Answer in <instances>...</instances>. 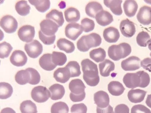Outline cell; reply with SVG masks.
I'll return each mask as SVG.
<instances>
[{
	"label": "cell",
	"mask_w": 151,
	"mask_h": 113,
	"mask_svg": "<svg viewBox=\"0 0 151 113\" xmlns=\"http://www.w3.org/2000/svg\"><path fill=\"white\" fill-rule=\"evenodd\" d=\"M150 56H151V53L150 54Z\"/></svg>",
	"instance_id": "obj_56"
},
{
	"label": "cell",
	"mask_w": 151,
	"mask_h": 113,
	"mask_svg": "<svg viewBox=\"0 0 151 113\" xmlns=\"http://www.w3.org/2000/svg\"><path fill=\"white\" fill-rule=\"evenodd\" d=\"M13 47L9 43L2 42L0 44V58L4 59L9 56L11 52Z\"/></svg>",
	"instance_id": "obj_40"
},
{
	"label": "cell",
	"mask_w": 151,
	"mask_h": 113,
	"mask_svg": "<svg viewBox=\"0 0 151 113\" xmlns=\"http://www.w3.org/2000/svg\"><path fill=\"white\" fill-rule=\"evenodd\" d=\"M120 29L123 35L126 37H131L136 33V27L134 23L128 19L121 21Z\"/></svg>",
	"instance_id": "obj_12"
},
{
	"label": "cell",
	"mask_w": 151,
	"mask_h": 113,
	"mask_svg": "<svg viewBox=\"0 0 151 113\" xmlns=\"http://www.w3.org/2000/svg\"><path fill=\"white\" fill-rule=\"evenodd\" d=\"M35 31L34 27L29 25L22 26L19 29L17 34L19 38L24 42H29L33 41Z\"/></svg>",
	"instance_id": "obj_9"
},
{
	"label": "cell",
	"mask_w": 151,
	"mask_h": 113,
	"mask_svg": "<svg viewBox=\"0 0 151 113\" xmlns=\"http://www.w3.org/2000/svg\"><path fill=\"white\" fill-rule=\"evenodd\" d=\"M150 36L147 32L142 31L138 34L137 37V44L140 46L145 47L147 46V42L150 39Z\"/></svg>",
	"instance_id": "obj_41"
},
{
	"label": "cell",
	"mask_w": 151,
	"mask_h": 113,
	"mask_svg": "<svg viewBox=\"0 0 151 113\" xmlns=\"http://www.w3.org/2000/svg\"><path fill=\"white\" fill-rule=\"evenodd\" d=\"M99 69L100 74L104 77L110 76V72L114 70L115 64L111 60L106 59L99 64Z\"/></svg>",
	"instance_id": "obj_22"
},
{
	"label": "cell",
	"mask_w": 151,
	"mask_h": 113,
	"mask_svg": "<svg viewBox=\"0 0 151 113\" xmlns=\"http://www.w3.org/2000/svg\"><path fill=\"white\" fill-rule=\"evenodd\" d=\"M131 113H151V111L146 106L142 104H137L133 106Z\"/></svg>",
	"instance_id": "obj_47"
},
{
	"label": "cell",
	"mask_w": 151,
	"mask_h": 113,
	"mask_svg": "<svg viewBox=\"0 0 151 113\" xmlns=\"http://www.w3.org/2000/svg\"><path fill=\"white\" fill-rule=\"evenodd\" d=\"M87 107L84 104H74L71 108V113H87Z\"/></svg>",
	"instance_id": "obj_46"
},
{
	"label": "cell",
	"mask_w": 151,
	"mask_h": 113,
	"mask_svg": "<svg viewBox=\"0 0 151 113\" xmlns=\"http://www.w3.org/2000/svg\"><path fill=\"white\" fill-rule=\"evenodd\" d=\"M15 79L18 84L23 85L29 83L31 79L30 74L26 69L22 70L17 72Z\"/></svg>",
	"instance_id": "obj_31"
},
{
	"label": "cell",
	"mask_w": 151,
	"mask_h": 113,
	"mask_svg": "<svg viewBox=\"0 0 151 113\" xmlns=\"http://www.w3.org/2000/svg\"><path fill=\"white\" fill-rule=\"evenodd\" d=\"M51 93V99L53 100L61 99L65 94L64 86L59 84L52 85L49 89Z\"/></svg>",
	"instance_id": "obj_21"
},
{
	"label": "cell",
	"mask_w": 151,
	"mask_h": 113,
	"mask_svg": "<svg viewBox=\"0 0 151 113\" xmlns=\"http://www.w3.org/2000/svg\"><path fill=\"white\" fill-rule=\"evenodd\" d=\"M13 92V87L9 83H0V98L1 99H6L10 97Z\"/></svg>",
	"instance_id": "obj_33"
},
{
	"label": "cell",
	"mask_w": 151,
	"mask_h": 113,
	"mask_svg": "<svg viewBox=\"0 0 151 113\" xmlns=\"http://www.w3.org/2000/svg\"><path fill=\"white\" fill-rule=\"evenodd\" d=\"M40 67L47 71H52L56 68L57 66L52 62V54H46L40 58L39 60Z\"/></svg>",
	"instance_id": "obj_20"
},
{
	"label": "cell",
	"mask_w": 151,
	"mask_h": 113,
	"mask_svg": "<svg viewBox=\"0 0 151 113\" xmlns=\"http://www.w3.org/2000/svg\"><path fill=\"white\" fill-rule=\"evenodd\" d=\"M109 93L113 96H119L122 95L125 89L122 83L118 81L110 82L108 85Z\"/></svg>",
	"instance_id": "obj_27"
},
{
	"label": "cell",
	"mask_w": 151,
	"mask_h": 113,
	"mask_svg": "<svg viewBox=\"0 0 151 113\" xmlns=\"http://www.w3.org/2000/svg\"><path fill=\"white\" fill-rule=\"evenodd\" d=\"M46 17L47 19H51L55 21L59 26H63L64 22L63 12L57 9H52L46 15Z\"/></svg>",
	"instance_id": "obj_30"
},
{
	"label": "cell",
	"mask_w": 151,
	"mask_h": 113,
	"mask_svg": "<svg viewBox=\"0 0 151 113\" xmlns=\"http://www.w3.org/2000/svg\"><path fill=\"white\" fill-rule=\"evenodd\" d=\"M102 10H103V9L102 5L95 1L88 3L86 7V14L93 18H95L96 15Z\"/></svg>",
	"instance_id": "obj_25"
},
{
	"label": "cell",
	"mask_w": 151,
	"mask_h": 113,
	"mask_svg": "<svg viewBox=\"0 0 151 113\" xmlns=\"http://www.w3.org/2000/svg\"><path fill=\"white\" fill-rule=\"evenodd\" d=\"M137 18L139 22L142 25L151 24V7L147 6L142 7L137 13Z\"/></svg>",
	"instance_id": "obj_14"
},
{
	"label": "cell",
	"mask_w": 151,
	"mask_h": 113,
	"mask_svg": "<svg viewBox=\"0 0 151 113\" xmlns=\"http://www.w3.org/2000/svg\"><path fill=\"white\" fill-rule=\"evenodd\" d=\"M146 3L151 5V1H144Z\"/></svg>",
	"instance_id": "obj_55"
},
{
	"label": "cell",
	"mask_w": 151,
	"mask_h": 113,
	"mask_svg": "<svg viewBox=\"0 0 151 113\" xmlns=\"http://www.w3.org/2000/svg\"><path fill=\"white\" fill-rule=\"evenodd\" d=\"M138 7L137 2L133 0L126 1L123 5L125 14L129 17H133L135 16L138 9Z\"/></svg>",
	"instance_id": "obj_26"
},
{
	"label": "cell",
	"mask_w": 151,
	"mask_h": 113,
	"mask_svg": "<svg viewBox=\"0 0 151 113\" xmlns=\"http://www.w3.org/2000/svg\"><path fill=\"white\" fill-rule=\"evenodd\" d=\"M146 91L140 89H132L128 93L129 101L134 103H140L144 100Z\"/></svg>",
	"instance_id": "obj_19"
},
{
	"label": "cell",
	"mask_w": 151,
	"mask_h": 113,
	"mask_svg": "<svg viewBox=\"0 0 151 113\" xmlns=\"http://www.w3.org/2000/svg\"><path fill=\"white\" fill-rule=\"evenodd\" d=\"M25 50L29 57L35 59L42 53L43 46L38 40H35L25 44Z\"/></svg>",
	"instance_id": "obj_6"
},
{
	"label": "cell",
	"mask_w": 151,
	"mask_h": 113,
	"mask_svg": "<svg viewBox=\"0 0 151 113\" xmlns=\"http://www.w3.org/2000/svg\"><path fill=\"white\" fill-rule=\"evenodd\" d=\"M86 92H84L79 95H75L71 92L70 94V99L72 101L74 102H81L85 99L86 97Z\"/></svg>",
	"instance_id": "obj_49"
},
{
	"label": "cell",
	"mask_w": 151,
	"mask_h": 113,
	"mask_svg": "<svg viewBox=\"0 0 151 113\" xmlns=\"http://www.w3.org/2000/svg\"><path fill=\"white\" fill-rule=\"evenodd\" d=\"M96 112L97 113H114L113 107L110 105L106 108H100L97 107Z\"/></svg>",
	"instance_id": "obj_51"
},
{
	"label": "cell",
	"mask_w": 151,
	"mask_h": 113,
	"mask_svg": "<svg viewBox=\"0 0 151 113\" xmlns=\"http://www.w3.org/2000/svg\"><path fill=\"white\" fill-rule=\"evenodd\" d=\"M94 99L97 107L100 108H106L110 104L108 94L105 91H100L95 93L94 95Z\"/></svg>",
	"instance_id": "obj_13"
},
{
	"label": "cell",
	"mask_w": 151,
	"mask_h": 113,
	"mask_svg": "<svg viewBox=\"0 0 151 113\" xmlns=\"http://www.w3.org/2000/svg\"><path fill=\"white\" fill-rule=\"evenodd\" d=\"M95 19L98 24L102 26H107L113 21L112 15L109 12L104 10L96 15Z\"/></svg>",
	"instance_id": "obj_18"
},
{
	"label": "cell",
	"mask_w": 151,
	"mask_h": 113,
	"mask_svg": "<svg viewBox=\"0 0 151 113\" xmlns=\"http://www.w3.org/2000/svg\"><path fill=\"white\" fill-rule=\"evenodd\" d=\"M141 60L136 56H130L123 60L121 62V67L125 71H134L139 69L141 66Z\"/></svg>",
	"instance_id": "obj_10"
},
{
	"label": "cell",
	"mask_w": 151,
	"mask_h": 113,
	"mask_svg": "<svg viewBox=\"0 0 151 113\" xmlns=\"http://www.w3.org/2000/svg\"><path fill=\"white\" fill-rule=\"evenodd\" d=\"M83 31V27L79 24L72 23L68 24L65 28L66 37L73 41L76 40Z\"/></svg>",
	"instance_id": "obj_8"
},
{
	"label": "cell",
	"mask_w": 151,
	"mask_h": 113,
	"mask_svg": "<svg viewBox=\"0 0 151 113\" xmlns=\"http://www.w3.org/2000/svg\"><path fill=\"white\" fill-rule=\"evenodd\" d=\"M106 51L102 48H98L92 50L90 52V58L97 63L102 62L106 59Z\"/></svg>",
	"instance_id": "obj_32"
},
{
	"label": "cell",
	"mask_w": 151,
	"mask_h": 113,
	"mask_svg": "<svg viewBox=\"0 0 151 113\" xmlns=\"http://www.w3.org/2000/svg\"><path fill=\"white\" fill-rule=\"evenodd\" d=\"M53 76L57 82L65 83L71 78V73L68 68L65 67L56 69L54 72Z\"/></svg>",
	"instance_id": "obj_16"
},
{
	"label": "cell",
	"mask_w": 151,
	"mask_h": 113,
	"mask_svg": "<svg viewBox=\"0 0 151 113\" xmlns=\"http://www.w3.org/2000/svg\"><path fill=\"white\" fill-rule=\"evenodd\" d=\"M123 82L128 88L133 89L139 87L141 80L139 75L136 73H128L124 76Z\"/></svg>",
	"instance_id": "obj_11"
},
{
	"label": "cell",
	"mask_w": 151,
	"mask_h": 113,
	"mask_svg": "<svg viewBox=\"0 0 151 113\" xmlns=\"http://www.w3.org/2000/svg\"><path fill=\"white\" fill-rule=\"evenodd\" d=\"M51 112V113H68L69 107L64 102H57L52 106Z\"/></svg>",
	"instance_id": "obj_38"
},
{
	"label": "cell",
	"mask_w": 151,
	"mask_h": 113,
	"mask_svg": "<svg viewBox=\"0 0 151 113\" xmlns=\"http://www.w3.org/2000/svg\"><path fill=\"white\" fill-rule=\"evenodd\" d=\"M39 36L40 39L44 44L46 45H51L54 43L56 40V36H47L45 35L41 31H39Z\"/></svg>",
	"instance_id": "obj_45"
},
{
	"label": "cell",
	"mask_w": 151,
	"mask_h": 113,
	"mask_svg": "<svg viewBox=\"0 0 151 113\" xmlns=\"http://www.w3.org/2000/svg\"><path fill=\"white\" fill-rule=\"evenodd\" d=\"M0 25L6 33L11 34L14 33L17 30L18 23L14 17L7 15L1 19Z\"/></svg>",
	"instance_id": "obj_5"
},
{
	"label": "cell",
	"mask_w": 151,
	"mask_h": 113,
	"mask_svg": "<svg viewBox=\"0 0 151 113\" xmlns=\"http://www.w3.org/2000/svg\"><path fill=\"white\" fill-rule=\"evenodd\" d=\"M15 9L18 14L21 16H26L29 14L30 6L25 1H20L17 3Z\"/></svg>",
	"instance_id": "obj_36"
},
{
	"label": "cell",
	"mask_w": 151,
	"mask_h": 113,
	"mask_svg": "<svg viewBox=\"0 0 151 113\" xmlns=\"http://www.w3.org/2000/svg\"><path fill=\"white\" fill-rule=\"evenodd\" d=\"M81 26L85 33L91 32L95 27V24L93 21L90 19L86 18L82 20Z\"/></svg>",
	"instance_id": "obj_43"
},
{
	"label": "cell",
	"mask_w": 151,
	"mask_h": 113,
	"mask_svg": "<svg viewBox=\"0 0 151 113\" xmlns=\"http://www.w3.org/2000/svg\"><path fill=\"white\" fill-rule=\"evenodd\" d=\"M83 72V79L87 85L95 87L99 83L100 77L98 66L89 59H85L81 63Z\"/></svg>",
	"instance_id": "obj_1"
},
{
	"label": "cell",
	"mask_w": 151,
	"mask_h": 113,
	"mask_svg": "<svg viewBox=\"0 0 151 113\" xmlns=\"http://www.w3.org/2000/svg\"><path fill=\"white\" fill-rule=\"evenodd\" d=\"M40 25V31L43 34L49 37L55 36L60 27L55 21L50 19L43 20Z\"/></svg>",
	"instance_id": "obj_7"
},
{
	"label": "cell",
	"mask_w": 151,
	"mask_h": 113,
	"mask_svg": "<svg viewBox=\"0 0 151 113\" xmlns=\"http://www.w3.org/2000/svg\"><path fill=\"white\" fill-rule=\"evenodd\" d=\"M29 3L35 6L36 9L41 13H44L50 9V2L48 0L37 1V0H29Z\"/></svg>",
	"instance_id": "obj_34"
},
{
	"label": "cell",
	"mask_w": 151,
	"mask_h": 113,
	"mask_svg": "<svg viewBox=\"0 0 151 113\" xmlns=\"http://www.w3.org/2000/svg\"><path fill=\"white\" fill-rule=\"evenodd\" d=\"M30 74L31 79L29 84L32 85H36L40 82V76L38 72L35 69L28 68L26 69Z\"/></svg>",
	"instance_id": "obj_42"
},
{
	"label": "cell",
	"mask_w": 151,
	"mask_h": 113,
	"mask_svg": "<svg viewBox=\"0 0 151 113\" xmlns=\"http://www.w3.org/2000/svg\"><path fill=\"white\" fill-rule=\"evenodd\" d=\"M57 45L59 49L67 53H72L75 49L73 43L65 38L59 39L57 42Z\"/></svg>",
	"instance_id": "obj_29"
},
{
	"label": "cell",
	"mask_w": 151,
	"mask_h": 113,
	"mask_svg": "<svg viewBox=\"0 0 151 113\" xmlns=\"http://www.w3.org/2000/svg\"><path fill=\"white\" fill-rule=\"evenodd\" d=\"M69 88L73 94L79 95L85 92L86 87L82 80L76 79L70 82L69 84Z\"/></svg>",
	"instance_id": "obj_24"
},
{
	"label": "cell",
	"mask_w": 151,
	"mask_h": 113,
	"mask_svg": "<svg viewBox=\"0 0 151 113\" xmlns=\"http://www.w3.org/2000/svg\"><path fill=\"white\" fill-rule=\"evenodd\" d=\"M64 14L66 21L71 23L77 22L80 19V12L75 8H69L65 11Z\"/></svg>",
	"instance_id": "obj_28"
},
{
	"label": "cell",
	"mask_w": 151,
	"mask_h": 113,
	"mask_svg": "<svg viewBox=\"0 0 151 113\" xmlns=\"http://www.w3.org/2000/svg\"><path fill=\"white\" fill-rule=\"evenodd\" d=\"M120 33L117 28L110 27L104 29L103 32L104 39L110 43L116 42L120 37Z\"/></svg>",
	"instance_id": "obj_17"
},
{
	"label": "cell",
	"mask_w": 151,
	"mask_h": 113,
	"mask_svg": "<svg viewBox=\"0 0 151 113\" xmlns=\"http://www.w3.org/2000/svg\"><path fill=\"white\" fill-rule=\"evenodd\" d=\"M11 63L17 67L25 65L27 61V57L25 52L21 50H16L10 56Z\"/></svg>",
	"instance_id": "obj_15"
},
{
	"label": "cell",
	"mask_w": 151,
	"mask_h": 113,
	"mask_svg": "<svg viewBox=\"0 0 151 113\" xmlns=\"http://www.w3.org/2000/svg\"><path fill=\"white\" fill-rule=\"evenodd\" d=\"M130 109L126 105L122 104L118 105L114 109V113H129Z\"/></svg>",
	"instance_id": "obj_48"
},
{
	"label": "cell",
	"mask_w": 151,
	"mask_h": 113,
	"mask_svg": "<svg viewBox=\"0 0 151 113\" xmlns=\"http://www.w3.org/2000/svg\"><path fill=\"white\" fill-rule=\"evenodd\" d=\"M141 66L143 68L151 72V58H147L141 62Z\"/></svg>",
	"instance_id": "obj_50"
},
{
	"label": "cell",
	"mask_w": 151,
	"mask_h": 113,
	"mask_svg": "<svg viewBox=\"0 0 151 113\" xmlns=\"http://www.w3.org/2000/svg\"><path fill=\"white\" fill-rule=\"evenodd\" d=\"M31 96L35 102L42 103L48 100L51 96V93L46 87L43 86H37L32 89Z\"/></svg>",
	"instance_id": "obj_4"
},
{
	"label": "cell",
	"mask_w": 151,
	"mask_h": 113,
	"mask_svg": "<svg viewBox=\"0 0 151 113\" xmlns=\"http://www.w3.org/2000/svg\"><path fill=\"white\" fill-rule=\"evenodd\" d=\"M145 103H146L147 105L151 109V94L148 95Z\"/></svg>",
	"instance_id": "obj_53"
},
{
	"label": "cell",
	"mask_w": 151,
	"mask_h": 113,
	"mask_svg": "<svg viewBox=\"0 0 151 113\" xmlns=\"http://www.w3.org/2000/svg\"><path fill=\"white\" fill-rule=\"evenodd\" d=\"M147 44L148 45V48H149L150 50L151 51V39H150L147 41Z\"/></svg>",
	"instance_id": "obj_54"
},
{
	"label": "cell",
	"mask_w": 151,
	"mask_h": 113,
	"mask_svg": "<svg viewBox=\"0 0 151 113\" xmlns=\"http://www.w3.org/2000/svg\"><path fill=\"white\" fill-rule=\"evenodd\" d=\"M1 113H16L13 109L9 107H6L3 109Z\"/></svg>",
	"instance_id": "obj_52"
},
{
	"label": "cell",
	"mask_w": 151,
	"mask_h": 113,
	"mask_svg": "<svg viewBox=\"0 0 151 113\" xmlns=\"http://www.w3.org/2000/svg\"><path fill=\"white\" fill-rule=\"evenodd\" d=\"M104 4L106 7L109 8L114 14L120 16L122 14L123 11L121 7V0H105Z\"/></svg>",
	"instance_id": "obj_23"
},
{
	"label": "cell",
	"mask_w": 151,
	"mask_h": 113,
	"mask_svg": "<svg viewBox=\"0 0 151 113\" xmlns=\"http://www.w3.org/2000/svg\"><path fill=\"white\" fill-rule=\"evenodd\" d=\"M102 38L99 35L92 33L88 35L82 36L77 43V48L81 51L87 52L90 48L100 45Z\"/></svg>",
	"instance_id": "obj_2"
},
{
	"label": "cell",
	"mask_w": 151,
	"mask_h": 113,
	"mask_svg": "<svg viewBox=\"0 0 151 113\" xmlns=\"http://www.w3.org/2000/svg\"><path fill=\"white\" fill-rule=\"evenodd\" d=\"M132 52L130 45L127 43H122L119 45H113L109 47L108 53L109 57L117 61L129 56Z\"/></svg>",
	"instance_id": "obj_3"
},
{
	"label": "cell",
	"mask_w": 151,
	"mask_h": 113,
	"mask_svg": "<svg viewBox=\"0 0 151 113\" xmlns=\"http://www.w3.org/2000/svg\"><path fill=\"white\" fill-rule=\"evenodd\" d=\"M52 62L56 66H63L67 61L66 55L61 52L53 51L52 54Z\"/></svg>",
	"instance_id": "obj_37"
},
{
	"label": "cell",
	"mask_w": 151,
	"mask_h": 113,
	"mask_svg": "<svg viewBox=\"0 0 151 113\" xmlns=\"http://www.w3.org/2000/svg\"><path fill=\"white\" fill-rule=\"evenodd\" d=\"M141 78V82L139 87L145 88L149 85L150 83V79L149 74L143 71L137 72Z\"/></svg>",
	"instance_id": "obj_44"
},
{
	"label": "cell",
	"mask_w": 151,
	"mask_h": 113,
	"mask_svg": "<svg viewBox=\"0 0 151 113\" xmlns=\"http://www.w3.org/2000/svg\"><path fill=\"white\" fill-rule=\"evenodd\" d=\"M20 110L22 113H37V107L35 104L31 100L23 102L20 105Z\"/></svg>",
	"instance_id": "obj_35"
},
{
	"label": "cell",
	"mask_w": 151,
	"mask_h": 113,
	"mask_svg": "<svg viewBox=\"0 0 151 113\" xmlns=\"http://www.w3.org/2000/svg\"><path fill=\"white\" fill-rule=\"evenodd\" d=\"M66 67L68 68L71 73V77H78L81 74L80 67L78 62L71 61L68 63Z\"/></svg>",
	"instance_id": "obj_39"
}]
</instances>
